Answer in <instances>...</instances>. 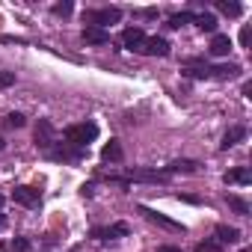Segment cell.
<instances>
[{"label": "cell", "mask_w": 252, "mask_h": 252, "mask_svg": "<svg viewBox=\"0 0 252 252\" xmlns=\"http://www.w3.org/2000/svg\"><path fill=\"white\" fill-rule=\"evenodd\" d=\"M65 143L68 146H77V149H86L95 137H98V125L95 122H80V125H68V128L63 131Z\"/></svg>", "instance_id": "cell-1"}, {"label": "cell", "mask_w": 252, "mask_h": 252, "mask_svg": "<svg viewBox=\"0 0 252 252\" xmlns=\"http://www.w3.org/2000/svg\"><path fill=\"white\" fill-rule=\"evenodd\" d=\"M86 21H89V27L104 30V27H110V24H119V21H122V9H119V6L95 9V12H86Z\"/></svg>", "instance_id": "cell-2"}, {"label": "cell", "mask_w": 252, "mask_h": 252, "mask_svg": "<svg viewBox=\"0 0 252 252\" xmlns=\"http://www.w3.org/2000/svg\"><path fill=\"white\" fill-rule=\"evenodd\" d=\"M12 202H15V205H24V208H39V205H42V193H39L36 187L21 184V187L12 190Z\"/></svg>", "instance_id": "cell-3"}, {"label": "cell", "mask_w": 252, "mask_h": 252, "mask_svg": "<svg viewBox=\"0 0 252 252\" xmlns=\"http://www.w3.org/2000/svg\"><path fill=\"white\" fill-rule=\"evenodd\" d=\"M33 140H36V146H39V149H51V146L57 143V131H54V125H51L48 119H39Z\"/></svg>", "instance_id": "cell-4"}, {"label": "cell", "mask_w": 252, "mask_h": 252, "mask_svg": "<svg viewBox=\"0 0 252 252\" xmlns=\"http://www.w3.org/2000/svg\"><path fill=\"white\" fill-rule=\"evenodd\" d=\"M128 234H131V228L125 222H113L107 228H92V237H98V240H116V237H128Z\"/></svg>", "instance_id": "cell-5"}, {"label": "cell", "mask_w": 252, "mask_h": 252, "mask_svg": "<svg viewBox=\"0 0 252 252\" xmlns=\"http://www.w3.org/2000/svg\"><path fill=\"white\" fill-rule=\"evenodd\" d=\"M140 51L149 54V57H166V54H169V42L160 39V36H146V42H143Z\"/></svg>", "instance_id": "cell-6"}, {"label": "cell", "mask_w": 252, "mask_h": 252, "mask_svg": "<svg viewBox=\"0 0 252 252\" xmlns=\"http://www.w3.org/2000/svg\"><path fill=\"white\" fill-rule=\"evenodd\" d=\"M143 42H146V33H143L140 27H128V30L122 33V45L128 48V51H140Z\"/></svg>", "instance_id": "cell-7"}, {"label": "cell", "mask_w": 252, "mask_h": 252, "mask_svg": "<svg viewBox=\"0 0 252 252\" xmlns=\"http://www.w3.org/2000/svg\"><path fill=\"white\" fill-rule=\"evenodd\" d=\"M48 155H51L54 160H80V158L86 155V149H77V146L68 149V143H65V146H60V149H48Z\"/></svg>", "instance_id": "cell-8"}, {"label": "cell", "mask_w": 252, "mask_h": 252, "mask_svg": "<svg viewBox=\"0 0 252 252\" xmlns=\"http://www.w3.org/2000/svg\"><path fill=\"white\" fill-rule=\"evenodd\" d=\"M140 214H146L152 222H158V225H163V228L184 231V225H181V222H175V220H169V217H163V214H158V211H152V208H146V205H140Z\"/></svg>", "instance_id": "cell-9"}, {"label": "cell", "mask_w": 252, "mask_h": 252, "mask_svg": "<svg viewBox=\"0 0 252 252\" xmlns=\"http://www.w3.org/2000/svg\"><path fill=\"white\" fill-rule=\"evenodd\" d=\"M80 39H83L86 45H107V42H110V33H107V30H98V27H83Z\"/></svg>", "instance_id": "cell-10"}, {"label": "cell", "mask_w": 252, "mask_h": 252, "mask_svg": "<svg viewBox=\"0 0 252 252\" xmlns=\"http://www.w3.org/2000/svg\"><path fill=\"white\" fill-rule=\"evenodd\" d=\"M243 137H246V128H243V125H234V128H228V131H225V137H222V143H220V146L228 152V149H231V146H237Z\"/></svg>", "instance_id": "cell-11"}, {"label": "cell", "mask_w": 252, "mask_h": 252, "mask_svg": "<svg viewBox=\"0 0 252 252\" xmlns=\"http://www.w3.org/2000/svg\"><path fill=\"white\" fill-rule=\"evenodd\" d=\"M228 51H231V39L222 36V33H214V39H211V54H214V57H225Z\"/></svg>", "instance_id": "cell-12"}, {"label": "cell", "mask_w": 252, "mask_h": 252, "mask_svg": "<svg viewBox=\"0 0 252 252\" xmlns=\"http://www.w3.org/2000/svg\"><path fill=\"white\" fill-rule=\"evenodd\" d=\"M101 158L107 160V163H119L122 158H125V152H122V146H119V140H110L104 149H101Z\"/></svg>", "instance_id": "cell-13"}, {"label": "cell", "mask_w": 252, "mask_h": 252, "mask_svg": "<svg viewBox=\"0 0 252 252\" xmlns=\"http://www.w3.org/2000/svg\"><path fill=\"white\" fill-rule=\"evenodd\" d=\"M240 231L234 225H217V243H237Z\"/></svg>", "instance_id": "cell-14"}, {"label": "cell", "mask_w": 252, "mask_h": 252, "mask_svg": "<svg viewBox=\"0 0 252 252\" xmlns=\"http://www.w3.org/2000/svg\"><path fill=\"white\" fill-rule=\"evenodd\" d=\"M128 178H131V181H152V184H158V181H166V172H149V169H137V172H131Z\"/></svg>", "instance_id": "cell-15"}, {"label": "cell", "mask_w": 252, "mask_h": 252, "mask_svg": "<svg viewBox=\"0 0 252 252\" xmlns=\"http://www.w3.org/2000/svg\"><path fill=\"white\" fill-rule=\"evenodd\" d=\"M249 181H252V175H249L246 166H237V169L225 172V184H249Z\"/></svg>", "instance_id": "cell-16"}, {"label": "cell", "mask_w": 252, "mask_h": 252, "mask_svg": "<svg viewBox=\"0 0 252 252\" xmlns=\"http://www.w3.org/2000/svg\"><path fill=\"white\" fill-rule=\"evenodd\" d=\"M225 202H228V208L234 211V214H240V217H249V205L240 199V196H234V193H228L225 196Z\"/></svg>", "instance_id": "cell-17"}, {"label": "cell", "mask_w": 252, "mask_h": 252, "mask_svg": "<svg viewBox=\"0 0 252 252\" xmlns=\"http://www.w3.org/2000/svg\"><path fill=\"white\" fill-rule=\"evenodd\" d=\"M196 24H199V30H205V33H214V30H217V18H214L211 12L196 15Z\"/></svg>", "instance_id": "cell-18"}, {"label": "cell", "mask_w": 252, "mask_h": 252, "mask_svg": "<svg viewBox=\"0 0 252 252\" xmlns=\"http://www.w3.org/2000/svg\"><path fill=\"white\" fill-rule=\"evenodd\" d=\"M196 166H199L196 160H175V163L166 166V175L169 172H196Z\"/></svg>", "instance_id": "cell-19"}, {"label": "cell", "mask_w": 252, "mask_h": 252, "mask_svg": "<svg viewBox=\"0 0 252 252\" xmlns=\"http://www.w3.org/2000/svg\"><path fill=\"white\" fill-rule=\"evenodd\" d=\"M217 9H220L222 15H228V18H237V15L243 12V6H240V3H228V0H220Z\"/></svg>", "instance_id": "cell-20"}, {"label": "cell", "mask_w": 252, "mask_h": 252, "mask_svg": "<svg viewBox=\"0 0 252 252\" xmlns=\"http://www.w3.org/2000/svg\"><path fill=\"white\" fill-rule=\"evenodd\" d=\"M27 125V119L21 116V113H9L6 119H3V128H9V131H15V128H24Z\"/></svg>", "instance_id": "cell-21"}, {"label": "cell", "mask_w": 252, "mask_h": 252, "mask_svg": "<svg viewBox=\"0 0 252 252\" xmlns=\"http://www.w3.org/2000/svg\"><path fill=\"white\" fill-rule=\"evenodd\" d=\"M51 12H54L57 18H68V15L74 12V3H71V0H63V3H57V6H54Z\"/></svg>", "instance_id": "cell-22"}, {"label": "cell", "mask_w": 252, "mask_h": 252, "mask_svg": "<svg viewBox=\"0 0 252 252\" xmlns=\"http://www.w3.org/2000/svg\"><path fill=\"white\" fill-rule=\"evenodd\" d=\"M181 74H184V77L202 80V77H211V65H202V68H181Z\"/></svg>", "instance_id": "cell-23"}, {"label": "cell", "mask_w": 252, "mask_h": 252, "mask_svg": "<svg viewBox=\"0 0 252 252\" xmlns=\"http://www.w3.org/2000/svg\"><path fill=\"white\" fill-rule=\"evenodd\" d=\"M190 21H196L193 12H178V15L169 18V27H181V24H190Z\"/></svg>", "instance_id": "cell-24"}, {"label": "cell", "mask_w": 252, "mask_h": 252, "mask_svg": "<svg viewBox=\"0 0 252 252\" xmlns=\"http://www.w3.org/2000/svg\"><path fill=\"white\" fill-rule=\"evenodd\" d=\"M9 252H30V240L27 237H15L9 243Z\"/></svg>", "instance_id": "cell-25"}, {"label": "cell", "mask_w": 252, "mask_h": 252, "mask_svg": "<svg viewBox=\"0 0 252 252\" xmlns=\"http://www.w3.org/2000/svg\"><path fill=\"white\" fill-rule=\"evenodd\" d=\"M196 252H222V243H217V240H202V243L196 246Z\"/></svg>", "instance_id": "cell-26"}, {"label": "cell", "mask_w": 252, "mask_h": 252, "mask_svg": "<svg viewBox=\"0 0 252 252\" xmlns=\"http://www.w3.org/2000/svg\"><path fill=\"white\" fill-rule=\"evenodd\" d=\"M15 83V74L12 71H0V89H9Z\"/></svg>", "instance_id": "cell-27"}, {"label": "cell", "mask_w": 252, "mask_h": 252, "mask_svg": "<svg viewBox=\"0 0 252 252\" xmlns=\"http://www.w3.org/2000/svg\"><path fill=\"white\" fill-rule=\"evenodd\" d=\"M240 45H243V48L249 45V27H243V30H240Z\"/></svg>", "instance_id": "cell-28"}, {"label": "cell", "mask_w": 252, "mask_h": 252, "mask_svg": "<svg viewBox=\"0 0 252 252\" xmlns=\"http://www.w3.org/2000/svg\"><path fill=\"white\" fill-rule=\"evenodd\" d=\"M178 199H181V202H190V205H199V196H184V193H178Z\"/></svg>", "instance_id": "cell-29"}, {"label": "cell", "mask_w": 252, "mask_h": 252, "mask_svg": "<svg viewBox=\"0 0 252 252\" xmlns=\"http://www.w3.org/2000/svg\"><path fill=\"white\" fill-rule=\"evenodd\" d=\"M143 18H158V9H140Z\"/></svg>", "instance_id": "cell-30"}, {"label": "cell", "mask_w": 252, "mask_h": 252, "mask_svg": "<svg viewBox=\"0 0 252 252\" xmlns=\"http://www.w3.org/2000/svg\"><path fill=\"white\" fill-rule=\"evenodd\" d=\"M243 95H246V98H252V83H249V80L243 83Z\"/></svg>", "instance_id": "cell-31"}, {"label": "cell", "mask_w": 252, "mask_h": 252, "mask_svg": "<svg viewBox=\"0 0 252 252\" xmlns=\"http://www.w3.org/2000/svg\"><path fill=\"white\" fill-rule=\"evenodd\" d=\"M158 252H181L178 246H158Z\"/></svg>", "instance_id": "cell-32"}, {"label": "cell", "mask_w": 252, "mask_h": 252, "mask_svg": "<svg viewBox=\"0 0 252 252\" xmlns=\"http://www.w3.org/2000/svg\"><path fill=\"white\" fill-rule=\"evenodd\" d=\"M3 225H6V217H0V228H3Z\"/></svg>", "instance_id": "cell-33"}, {"label": "cell", "mask_w": 252, "mask_h": 252, "mask_svg": "<svg viewBox=\"0 0 252 252\" xmlns=\"http://www.w3.org/2000/svg\"><path fill=\"white\" fill-rule=\"evenodd\" d=\"M3 146H6V143H3V137H0V152H3Z\"/></svg>", "instance_id": "cell-34"}, {"label": "cell", "mask_w": 252, "mask_h": 252, "mask_svg": "<svg viewBox=\"0 0 252 252\" xmlns=\"http://www.w3.org/2000/svg\"><path fill=\"white\" fill-rule=\"evenodd\" d=\"M0 208H3V196H0Z\"/></svg>", "instance_id": "cell-35"}]
</instances>
